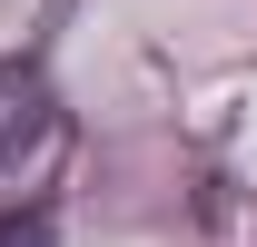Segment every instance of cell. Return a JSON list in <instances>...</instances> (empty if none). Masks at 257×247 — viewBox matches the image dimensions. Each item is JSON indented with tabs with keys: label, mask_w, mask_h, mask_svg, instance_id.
<instances>
[{
	"label": "cell",
	"mask_w": 257,
	"mask_h": 247,
	"mask_svg": "<svg viewBox=\"0 0 257 247\" xmlns=\"http://www.w3.org/2000/svg\"><path fill=\"white\" fill-rule=\"evenodd\" d=\"M0 247H50V217H40V208H30V217H10V227H0Z\"/></svg>",
	"instance_id": "cell-1"
}]
</instances>
